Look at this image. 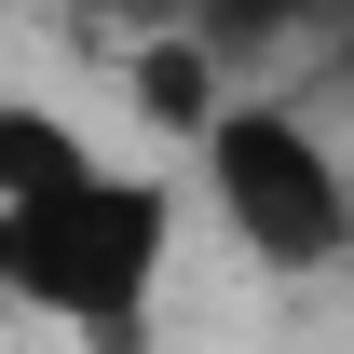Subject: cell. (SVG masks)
I'll use <instances>...</instances> for the list:
<instances>
[{
	"instance_id": "1",
	"label": "cell",
	"mask_w": 354,
	"mask_h": 354,
	"mask_svg": "<svg viewBox=\"0 0 354 354\" xmlns=\"http://www.w3.org/2000/svg\"><path fill=\"white\" fill-rule=\"evenodd\" d=\"M177 272V191L150 164H95L55 205H0V286L95 354H136Z\"/></svg>"
},
{
	"instance_id": "2",
	"label": "cell",
	"mask_w": 354,
	"mask_h": 354,
	"mask_svg": "<svg viewBox=\"0 0 354 354\" xmlns=\"http://www.w3.org/2000/svg\"><path fill=\"white\" fill-rule=\"evenodd\" d=\"M191 177L218 191L232 245L259 272H354V164L286 109V95H232L191 136Z\"/></svg>"
},
{
	"instance_id": "3",
	"label": "cell",
	"mask_w": 354,
	"mask_h": 354,
	"mask_svg": "<svg viewBox=\"0 0 354 354\" xmlns=\"http://www.w3.org/2000/svg\"><path fill=\"white\" fill-rule=\"evenodd\" d=\"M95 164H109V150H82L68 109H41V95L0 109V205H55V191H82Z\"/></svg>"
}]
</instances>
